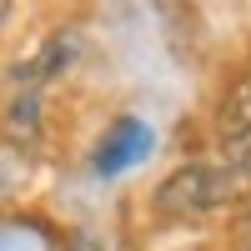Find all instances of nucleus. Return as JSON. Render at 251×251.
<instances>
[{
    "instance_id": "1",
    "label": "nucleus",
    "mask_w": 251,
    "mask_h": 251,
    "mask_svg": "<svg viewBox=\"0 0 251 251\" xmlns=\"http://www.w3.org/2000/svg\"><path fill=\"white\" fill-rule=\"evenodd\" d=\"M241 181H246V176H236L231 166H211V161L176 166V171L156 186V211L171 216V221L216 216V211H226V206L241 196Z\"/></svg>"
},
{
    "instance_id": "3",
    "label": "nucleus",
    "mask_w": 251,
    "mask_h": 251,
    "mask_svg": "<svg viewBox=\"0 0 251 251\" xmlns=\"http://www.w3.org/2000/svg\"><path fill=\"white\" fill-rule=\"evenodd\" d=\"M151 146H156L151 126H146L141 116H121L111 131L100 136V146H96V171L100 176H121V171H131L136 161L151 156Z\"/></svg>"
},
{
    "instance_id": "4",
    "label": "nucleus",
    "mask_w": 251,
    "mask_h": 251,
    "mask_svg": "<svg viewBox=\"0 0 251 251\" xmlns=\"http://www.w3.org/2000/svg\"><path fill=\"white\" fill-rule=\"evenodd\" d=\"M5 20H10V0H0V25H5Z\"/></svg>"
},
{
    "instance_id": "2",
    "label": "nucleus",
    "mask_w": 251,
    "mask_h": 251,
    "mask_svg": "<svg viewBox=\"0 0 251 251\" xmlns=\"http://www.w3.org/2000/svg\"><path fill=\"white\" fill-rule=\"evenodd\" d=\"M216 156L221 166H231L236 176L251 181V75L236 80L221 100V116H216Z\"/></svg>"
},
{
    "instance_id": "5",
    "label": "nucleus",
    "mask_w": 251,
    "mask_h": 251,
    "mask_svg": "<svg viewBox=\"0 0 251 251\" xmlns=\"http://www.w3.org/2000/svg\"><path fill=\"white\" fill-rule=\"evenodd\" d=\"M241 251H251V221H246V236H241Z\"/></svg>"
}]
</instances>
